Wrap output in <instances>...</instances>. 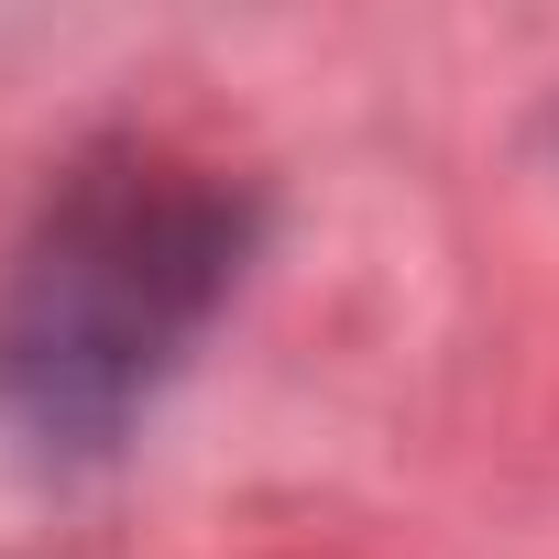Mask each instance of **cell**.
Here are the masks:
<instances>
[{"label":"cell","mask_w":559,"mask_h":559,"mask_svg":"<svg viewBox=\"0 0 559 559\" xmlns=\"http://www.w3.org/2000/svg\"><path fill=\"white\" fill-rule=\"evenodd\" d=\"M241 187L165 143L67 165L12 286H0V406L34 439L99 450L241 274Z\"/></svg>","instance_id":"1"}]
</instances>
